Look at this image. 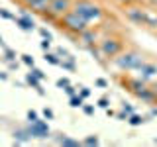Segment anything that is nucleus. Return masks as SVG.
<instances>
[{
    "mask_svg": "<svg viewBox=\"0 0 157 147\" xmlns=\"http://www.w3.org/2000/svg\"><path fill=\"white\" fill-rule=\"evenodd\" d=\"M71 10H73V12H77L78 16L88 24V26H90V24H98L102 18H104L102 8L98 6V4H94L92 0H75Z\"/></svg>",
    "mask_w": 157,
    "mask_h": 147,
    "instance_id": "1",
    "label": "nucleus"
},
{
    "mask_svg": "<svg viewBox=\"0 0 157 147\" xmlns=\"http://www.w3.org/2000/svg\"><path fill=\"white\" fill-rule=\"evenodd\" d=\"M144 61H145V57L141 55L137 49H122V51L112 59V63H114L120 71H136Z\"/></svg>",
    "mask_w": 157,
    "mask_h": 147,
    "instance_id": "2",
    "label": "nucleus"
},
{
    "mask_svg": "<svg viewBox=\"0 0 157 147\" xmlns=\"http://www.w3.org/2000/svg\"><path fill=\"white\" fill-rule=\"evenodd\" d=\"M59 28L65 29L67 33H71V36H78V33L82 32V29L88 28V24L78 16L77 12H73V10H69L67 14H63L61 18H59Z\"/></svg>",
    "mask_w": 157,
    "mask_h": 147,
    "instance_id": "3",
    "label": "nucleus"
},
{
    "mask_svg": "<svg viewBox=\"0 0 157 147\" xmlns=\"http://www.w3.org/2000/svg\"><path fill=\"white\" fill-rule=\"evenodd\" d=\"M96 47H98V51L102 53V57H106V59H114L118 53L124 49V41H122L120 37H116V36H106V37L98 39Z\"/></svg>",
    "mask_w": 157,
    "mask_h": 147,
    "instance_id": "4",
    "label": "nucleus"
},
{
    "mask_svg": "<svg viewBox=\"0 0 157 147\" xmlns=\"http://www.w3.org/2000/svg\"><path fill=\"white\" fill-rule=\"evenodd\" d=\"M126 10V18H128V22H132V24H136V26H144V4H128V6H124Z\"/></svg>",
    "mask_w": 157,
    "mask_h": 147,
    "instance_id": "5",
    "label": "nucleus"
},
{
    "mask_svg": "<svg viewBox=\"0 0 157 147\" xmlns=\"http://www.w3.org/2000/svg\"><path fill=\"white\" fill-rule=\"evenodd\" d=\"M28 130H29V134H32V137H37V139H47V137L51 135V131H49V126H47V122L39 120V118H37L36 122H29Z\"/></svg>",
    "mask_w": 157,
    "mask_h": 147,
    "instance_id": "6",
    "label": "nucleus"
},
{
    "mask_svg": "<svg viewBox=\"0 0 157 147\" xmlns=\"http://www.w3.org/2000/svg\"><path fill=\"white\" fill-rule=\"evenodd\" d=\"M77 39H78L77 43H81L82 47H86V49H88V47H92V45H96V43H98V32L88 26L86 29H82V32L78 33Z\"/></svg>",
    "mask_w": 157,
    "mask_h": 147,
    "instance_id": "7",
    "label": "nucleus"
},
{
    "mask_svg": "<svg viewBox=\"0 0 157 147\" xmlns=\"http://www.w3.org/2000/svg\"><path fill=\"white\" fill-rule=\"evenodd\" d=\"M136 73H137V77H140L141 81L149 82V81H153V78H157V65H155V63L144 61L140 67L136 69Z\"/></svg>",
    "mask_w": 157,
    "mask_h": 147,
    "instance_id": "8",
    "label": "nucleus"
},
{
    "mask_svg": "<svg viewBox=\"0 0 157 147\" xmlns=\"http://www.w3.org/2000/svg\"><path fill=\"white\" fill-rule=\"evenodd\" d=\"M73 2L75 0H51L49 2V12L53 14V16H57V18H61L63 14H67L69 10L73 8Z\"/></svg>",
    "mask_w": 157,
    "mask_h": 147,
    "instance_id": "9",
    "label": "nucleus"
},
{
    "mask_svg": "<svg viewBox=\"0 0 157 147\" xmlns=\"http://www.w3.org/2000/svg\"><path fill=\"white\" fill-rule=\"evenodd\" d=\"M144 26L157 32V10L153 6H145L144 4Z\"/></svg>",
    "mask_w": 157,
    "mask_h": 147,
    "instance_id": "10",
    "label": "nucleus"
},
{
    "mask_svg": "<svg viewBox=\"0 0 157 147\" xmlns=\"http://www.w3.org/2000/svg\"><path fill=\"white\" fill-rule=\"evenodd\" d=\"M136 96L140 98L141 102H147V104H153V102H157V90H155V88H151V86H147V85L141 88V90H137Z\"/></svg>",
    "mask_w": 157,
    "mask_h": 147,
    "instance_id": "11",
    "label": "nucleus"
},
{
    "mask_svg": "<svg viewBox=\"0 0 157 147\" xmlns=\"http://www.w3.org/2000/svg\"><path fill=\"white\" fill-rule=\"evenodd\" d=\"M14 22H16L18 26L24 29V32H33V29H36V24H33L32 16H29L26 10H24V12H22V16H18L16 20H14Z\"/></svg>",
    "mask_w": 157,
    "mask_h": 147,
    "instance_id": "12",
    "label": "nucleus"
},
{
    "mask_svg": "<svg viewBox=\"0 0 157 147\" xmlns=\"http://www.w3.org/2000/svg\"><path fill=\"white\" fill-rule=\"evenodd\" d=\"M124 85H126V88H128L130 92H134V94H136V92L141 90V88H144L147 82L141 81L140 77H128V78H124Z\"/></svg>",
    "mask_w": 157,
    "mask_h": 147,
    "instance_id": "13",
    "label": "nucleus"
},
{
    "mask_svg": "<svg viewBox=\"0 0 157 147\" xmlns=\"http://www.w3.org/2000/svg\"><path fill=\"white\" fill-rule=\"evenodd\" d=\"M49 2H51V0H33V2L29 4V10H33L36 14H39V16H41L43 12H47Z\"/></svg>",
    "mask_w": 157,
    "mask_h": 147,
    "instance_id": "14",
    "label": "nucleus"
},
{
    "mask_svg": "<svg viewBox=\"0 0 157 147\" xmlns=\"http://www.w3.org/2000/svg\"><path fill=\"white\" fill-rule=\"evenodd\" d=\"M14 139H16V143H26V141L32 139V134H29L28 127H24V130H16V131H14Z\"/></svg>",
    "mask_w": 157,
    "mask_h": 147,
    "instance_id": "15",
    "label": "nucleus"
},
{
    "mask_svg": "<svg viewBox=\"0 0 157 147\" xmlns=\"http://www.w3.org/2000/svg\"><path fill=\"white\" fill-rule=\"evenodd\" d=\"M26 82H28L29 86H33V88H36L39 94H45V92H43V88H41V85H39V78H37V77H33L32 73H29V75L26 77Z\"/></svg>",
    "mask_w": 157,
    "mask_h": 147,
    "instance_id": "16",
    "label": "nucleus"
},
{
    "mask_svg": "<svg viewBox=\"0 0 157 147\" xmlns=\"http://www.w3.org/2000/svg\"><path fill=\"white\" fill-rule=\"evenodd\" d=\"M57 143L59 145H65V147H78L81 141L73 139V137H67V135H61V137H57Z\"/></svg>",
    "mask_w": 157,
    "mask_h": 147,
    "instance_id": "17",
    "label": "nucleus"
},
{
    "mask_svg": "<svg viewBox=\"0 0 157 147\" xmlns=\"http://www.w3.org/2000/svg\"><path fill=\"white\" fill-rule=\"evenodd\" d=\"M69 104H71V108H81L82 104H85V98H82L81 94H73V96H69Z\"/></svg>",
    "mask_w": 157,
    "mask_h": 147,
    "instance_id": "18",
    "label": "nucleus"
},
{
    "mask_svg": "<svg viewBox=\"0 0 157 147\" xmlns=\"http://www.w3.org/2000/svg\"><path fill=\"white\" fill-rule=\"evenodd\" d=\"M144 122H145V118H144V116H140V114H136V112L128 116V124L134 126V127H136V126H141Z\"/></svg>",
    "mask_w": 157,
    "mask_h": 147,
    "instance_id": "19",
    "label": "nucleus"
},
{
    "mask_svg": "<svg viewBox=\"0 0 157 147\" xmlns=\"http://www.w3.org/2000/svg\"><path fill=\"white\" fill-rule=\"evenodd\" d=\"M59 65H61L63 69H67V71H75V61H73V57H71V55L63 57L61 61H59Z\"/></svg>",
    "mask_w": 157,
    "mask_h": 147,
    "instance_id": "20",
    "label": "nucleus"
},
{
    "mask_svg": "<svg viewBox=\"0 0 157 147\" xmlns=\"http://www.w3.org/2000/svg\"><path fill=\"white\" fill-rule=\"evenodd\" d=\"M45 61L47 63H51V65H59V61H61V59H59V55H55V53H45Z\"/></svg>",
    "mask_w": 157,
    "mask_h": 147,
    "instance_id": "21",
    "label": "nucleus"
},
{
    "mask_svg": "<svg viewBox=\"0 0 157 147\" xmlns=\"http://www.w3.org/2000/svg\"><path fill=\"white\" fill-rule=\"evenodd\" d=\"M4 59H6V61H10V63L16 61V53H14L10 47H4Z\"/></svg>",
    "mask_w": 157,
    "mask_h": 147,
    "instance_id": "22",
    "label": "nucleus"
},
{
    "mask_svg": "<svg viewBox=\"0 0 157 147\" xmlns=\"http://www.w3.org/2000/svg\"><path fill=\"white\" fill-rule=\"evenodd\" d=\"M82 143H85V145H98V143H100V139H98L96 135H88V137L82 139Z\"/></svg>",
    "mask_w": 157,
    "mask_h": 147,
    "instance_id": "23",
    "label": "nucleus"
},
{
    "mask_svg": "<svg viewBox=\"0 0 157 147\" xmlns=\"http://www.w3.org/2000/svg\"><path fill=\"white\" fill-rule=\"evenodd\" d=\"M98 106H100V108H104V110H106V108L110 106V100H108V96H102V98H98Z\"/></svg>",
    "mask_w": 157,
    "mask_h": 147,
    "instance_id": "24",
    "label": "nucleus"
},
{
    "mask_svg": "<svg viewBox=\"0 0 157 147\" xmlns=\"http://www.w3.org/2000/svg\"><path fill=\"white\" fill-rule=\"evenodd\" d=\"M0 16H2L4 20H16V16H14V14H10L8 10H4V8H0Z\"/></svg>",
    "mask_w": 157,
    "mask_h": 147,
    "instance_id": "25",
    "label": "nucleus"
},
{
    "mask_svg": "<svg viewBox=\"0 0 157 147\" xmlns=\"http://www.w3.org/2000/svg\"><path fill=\"white\" fill-rule=\"evenodd\" d=\"M22 61L26 63L28 67H33V65H36V61H33V57H32V55H22Z\"/></svg>",
    "mask_w": 157,
    "mask_h": 147,
    "instance_id": "26",
    "label": "nucleus"
},
{
    "mask_svg": "<svg viewBox=\"0 0 157 147\" xmlns=\"http://www.w3.org/2000/svg\"><path fill=\"white\" fill-rule=\"evenodd\" d=\"M81 108H82V112H85L86 116H92V114H94V106H90V104H88V106H85V104H82Z\"/></svg>",
    "mask_w": 157,
    "mask_h": 147,
    "instance_id": "27",
    "label": "nucleus"
},
{
    "mask_svg": "<svg viewBox=\"0 0 157 147\" xmlns=\"http://www.w3.org/2000/svg\"><path fill=\"white\" fill-rule=\"evenodd\" d=\"M32 75H33V77H37L39 81H41V78H45V75H43V71H39V69H36V67H32Z\"/></svg>",
    "mask_w": 157,
    "mask_h": 147,
    "instance_id": "28",
    "label": "nucleus"
},
{
    "mask_svg": "<svg viewBox=\"0 0 157 147\" xmlns=\"http://www.w3.org/2000/svg\"><path fill=\"white\" fill-rule=\"evenodd\" d=\"M122 112H124L126 116H130V114H134V108H132L130 104H122Z\"/></svg>",
    "mask_w": 157,
    "mask_h": 147,
    "instance_id": "29",
    "label": "nucleus"
},
{
    "mask_svg": "<svg viewBox=\"0 0 157 147\" xmlns=\"http://www.w3.org/2000/svg\"><path fill=\"white\" fill-rule=\"evenodd\" d=\"M63 90H65V92H67V94H69V96H73V94H77V88H75V86H73V85H67L65 88H63Z\"/></svg>",
    "mask_w": 157,
    "mask_h": 147,
    "instance_id": "30",
    "label": "nucleus"
},
{
    "mask_svg": "<svg viewBox=\"0 0 157 147\" xmlns=\"http://www.w3.org/2000/svg\"><path fill=\"white\" fill-rule=\"evenodd\" d=\"M39 36H41L43 39H49V41H51V33H49L45 28H41V29H39Z\"/></svg>",
    "mask_w": 157,
    "mask_h": 147,
    "instance_id": "31",
    "label": "nucleus"
},
{
    "mask_svg": "<svg viewBox=\"0 0 157 147\" xmlns=\"http://www.w3.org/2000/svg\"><path fill=\"white\" fill-rule=\"evenodd\" d=\"M67 85H71V81H69V78H59V81H57V86L59 88H65Z\"/></svg>",
    "mask_w": 157,
    "mask_h": 147,
    "instance_id": "32",
    "label": "nucleus"
},
{
    "mask_svg": "<svg viewBox=\"0 0 157 147\" xmlns=\"http://www.w3.org/2000/svg\"><path fill=\"white\" fill-rule=\"evenodd\" d=\"M43 116H45L47 120H53V118H55V114H53L51 108H45V110H43Z\"/></svg>",
    "mask_w": 157,
    "mask_h": 147,
    "instance_id": "33",
    "label": "nucleus"
},
{
    "mask_svg": "<svg viewBox=\"0 0 157 147\" xmlns=\"http://www.w3.org/2000/svg\"><path fill=\"white\" fill-rule=\"evenodd\" d=\"M78 94H81L82 98H88V96H90V88H86V86H82V88H81V92H78Z\"/></svg>",
    "mask_w": 157,
    "mask_h": 147,
    "instance_id": "34",
    "label": "nucleus"
},
{
    "mask_svg": "<svg viewBox=\"0 0 157 147\" xmlns=\"http://www.w3.org/2000/svg\"><path fill=\"white\" fill-rule=\"evenodd\" d=\"M28 120H29V122H36V120H37V112H36V110H29V112H28Z\"/></svg>",
    "mask_w": 157,
    "mask_h": 147,
    "instance_id": "35",
    "label": "nucleus"
},
{
    "mask_svg": "<svg viewBox=\"0 0 157 147\" xmlns=\"http://www.w3.org/2000/svg\"><path fill=\"white\" fill-rule=\"evenodd\" d=\"M49 47H51V41H49V39H43V41H41V49H43V51H49Z\"/></svg>",
    "mask_w": 157,
    "mask_h": 147,
    "instance_id": "36",
    "label": "nucleus"
},
{
    "mask_svg": "<svg viewBox=\"0 0 157 147\" xmlns=\"http://www.w3.org/2000/svg\"><path fill=\"white\" fill-rule=\"evenodd\" d=\"M94 82H96V86H102V88H104V86H108V82L104 81V78H96Z\"/></svg>",
    "mask_w": 157,
    "mask_h": 147,
    "instance_id": "37",
    "label": "nucleus"
},
{
    "mask_svg": "<svg viewBox=\"0 0 157 147\" xmlns=\"http://www.w3.org/2000/svg\"><path fill=\"white\" fill-rule=\"evenodd\" d=\"M18 2H20V4H22V6H24V8H29V4H32V2H33V0H18Z\"/></svg>",
    "mask_w": 157,
    "mask_h": 147,
    "instance_id": "38",
    "label": "nucleus"
},
{
    "mask_svg": "<svg viewBox=\"0 0 157 147\" xmlns=\"http://www.w3.org/2000/svg\"><path fill=\"white\" fill-rule=\"evenodd\" d=\"M118 4H122V6H128V4H134V0H116Z\"/></svg>",
    "mask_w": 157,
    "mask_h": 147,
    "instance_id": "39",
    "label": "nucleus"
},
{
    "mask_svg": "<svg viewBox=\"0 0 157 147\" xmlns=\"http://www.w3.org/2000/svg\"><path fill=\"white\" fill-rule=\"evenodd\" d=\"M6 78H8L6 73H0V81H6Z\"/></svg>",
    "mask_w": 157,
    "mask_h": 147,
    "instance_id": "40",
    "label": "nucleus"
},
{
    "mask_svg": "<svg viewBox=\"0 0 157 147\" xmlns=\"http://www.w3.org/2000/svg\"><path fill=\"white\" fill-rule=\"evenodd\" d=\"M149 116H157V108H151V112H149Z\"/></svg>",
    "mask_w": 157,
    "mask_h": 147,
    "instance_id": "41",
    "label": "nucleus"
},
{
    "mask_svg": "<svg viewBox=\"0 0 157 147\" xmlns=\"http://www.w3.org/2000/svg\"><path fill=\"white\" fill-rule=\"evenodd\" d=\"M134 2H137V4H145V2H149V0H134Z\"/></svg>",
    "mask_w": 157,
    "mask_h": 147,
    "instance_id": "42",
    "label": "nucleus"
},
{
    "mask_svg": "<svg viewBox=\"0 0 157 147\" xmlns=\"http://www.w3.org/2000/svg\"><path fill=\"white\" fill-rule=\"evenodd\" d=\"M0 47H2V49L6 47V43H4V39H2V37H0Z\"/></svg>",
    "mask_w": 157,
    "mask_h": 147,
    "instance_id": "43",
    "label": "nucleus"
},
{
    "mask_svg": "<svg viewBox=\"0 0 157 147\" xmlns=\"http://www.w3.org/2000/svg\"><path fill=\"white\" fill-rule=\"evenodd\" d=\"M149 4H153V6H155V10H157V0H149Z\"/></svg>",
    "mask_w": 157,
    "mask_h": 147,
    "instance_id": "44",
    "label": "nucleus"
},
{
    "mask_svg": "<svg viewBox=\"0 0 157 147\" xmlns=\"http://www.w3.org/2000/svg\"><path fill=\"white\" fill-rule=\"evenodd\" d=\"M153 143H157V137H155V139H153Z\"/></svg>",
    "mask_w": 157,
    "mask_h": 147,
    "instance_id": "45",
    "label": "nucleus"
}]
</instances>
